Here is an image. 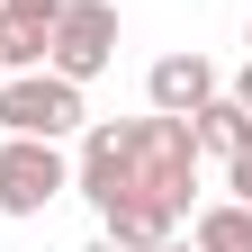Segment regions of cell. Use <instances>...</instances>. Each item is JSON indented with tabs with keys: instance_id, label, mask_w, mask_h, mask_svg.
<instances>
[{
	"instance_id": "obj_8",
	"label": "cell",
	"mask_w": 252,
	"mask_h": 252,
	"mask_svg": "<svg viewBox=\"0 0 252 252\" xmlns=\"http://www.w3.org/2000/svg\"><path fill=\"white\" fill-rule=\"evenodd\" d=\"M189 243H198V252H252V207L243 198L198 207V216H189Z\"/></svg>"
},
{
	"instance_id": "obj_13",
	"label": "cell",
	"mask_w": 252,
	"mask_h": 252,
	"mask_svg": "<svg viewBox=\"0 0 252 252\" xmlns=\"http://www.w3.org/2000/svg\"><path fill=\"white\" fill-rule=\"evenodd\" d=\"M153 252H198V243H180V234H171V243H153Z\"/></svg>"
},
{
	"instance_id": "obj_1",
	"label": "cell",
	"mask_w": 252,
	"mask_h": 252,
	"mask_svg": "<svg viewBox=\"0 0 252 252\" xmlns=\"http://www.w3.org/2000/svg\"><path fill=\"white\" fill-rule=\"evenodd\" d=\"M189 180H198V135H189V117H162V108L153 117H117V198L108 207L189 216Z\"/></svg>"
},
{
	"instance_id": "obj_15",
	"label": "cell",
	"mask_w": 252,
	"mask_h": 252,
	"mask_svg": "<svg viewBox=\"0 0 252 252\" xmlns=\"http://www.w3.org/2000/svg\"><path fill=\"white\" fill-rule=\"evenodd\" d=\"M0 72H9V45H0Z\"/></svg>"
},
{
	"instance_id": "obj_11",
	"label": "cell",
	"mask_w": 252,
	"mask_h": 252,
	"mask_svg": "<svg viewBox=\"0 0 252 252\" xmlns=\"http://www.w3.org/2000/svg\"><path fill=\"white\" fill-rule=\"evenodd\" d=\"M234 99H243V108H252V63H243V72H234Z\"/></svg>"
},
{
	"instance_id": "obj_9",
	"label": "cell",
	"mask_w": 252,
	"mask_h": 252,
	"mask_svg": "<svg viewBox=\"0 0 252 252\" xmlns=\"http://www.w3.org/2000/svg\"><path fill=\"white\" fill-rule=\"evenodd\" d=\"M99 225H108L126 252H153V243H171V234H180V216H162V207H108Z\"/></svg>"
},
{
	"instance_id": "obj_3",
	"label": "cell",
	"mask_w": 252,
	"mask_h": 252,
	"mask_svg": "<svg viewBox=\"0 0 252 252\" xmlns=\"http://www.w3.org/2000/svg\"><path fill=\"white\" fill-rule=\"evenodd\" d=\"M72 189V153L45 135H0V216H45Z\"/></svg>"
},
{
	"instance_id": "obj_14",
	"label": "cell",
	"mask_w": 252,
	"mask_h": 252,
	"mask_svg": "<svg viewBox=\"0 0 252 252\" xmlns=\"http://www.w3.org/2000/svg\"><path fill=\"white\" fill-rule=\"evenodd\" d=\"M243 63H252V27H243Z\"/></svg>"
},
{
	"instance_id": "obj_5",
	"label": "cell",
	"mask_w": 252,
	"mask_h": 252,
	"mask_svg": "<svg viewBox=\"0 0 252 252\" xmlns=\"http://www.w3.org/2000/svg\"><path fill=\"white\" fill-rule=\"evenodd\" d=\"M216 90H225V81H216V63H207L198 45H180V54H162V63L144 72V108H162V117H189L198 99H216Z\"/></svg>"
},
{
	"instance_id": "obj_10",
	"label": "cell",
	"mask_w": 252,
	"mask_h": 252,
	"mask_svg": "<svg viewBox=\"0 0 252 252\" xmlns=\"http://www.w3.org/2000/svg\"><path fill=\"white\" fill-rule=\"evenodd\" d=\"M225 189H234V198L252 207V144H243V153H234V162H225Z\"/></svg>"
},
{
	"instance_id": "obj_2",
	"label": "cell",
	"mask_w": 252,
	"mask_h": 252,
	"mask_svg": "<svg viewBox=\"0 0 252 252\" xmlns=\"http://www.w3.org/2000/svg\"><path fill=\"white\" fill-rule=\"evenodd\" d=\"M90 126V108H81V81H63V72H0V135H45V144H63V135H81Z\"/></svg>"
},
{
	"instance_id": "obj_6",
	"label": "cell",
	"mask_w": 252,
	"mask_h": 252,
	"mask_svg": "<svg viewBox=\"0 0 252 252\" xmlns=\"http://www.w3.org/2000/svg\"><path fill=\"white\" fill-rule=\"evenodd\" d=\"M54 18H63V0H0V45H9V72H36V63H45Z\"/></svg>"
},
{
	"instance_id": "obj_7",
	"label": "cell",
	"mask_w": 252,
	"mask_h": 252,
	"mask_svg": "<svg viewBox=\"0 0 252 252\" xmlns=\"http://www.w3.org/2000/svg\"><path fill=\"white\" fill-rule=\"evenodd\" d=\"M189 135H198V153L234 162V153L252 144V108L234 99V90H216V99H198V108H189Z\"/></svg>"
},
{
	"instance_id": "obj_4",
	"label": "cell",
	"mask_w": 252,
	"mask_h": 252,
	"mask_svg": "<svg viewBox=\"0 0 252 252\" xmlns=\"http://www.w3.org/2000/svg\"><path fill=\"white\" fill-rule=\"evenodd\" d=\"M117 63V9L108 0H63V18H54V45H45V72H63V81H99Z\"/></svg>"
},
{
	"instance_id": "obj_12",
	"label": "cell",
	"mask_w": 252,
	"mask_h": 252,
	"mask_svg": "<svg viewBox=\"0 0 252 252\" xmlns=\"http://www.w3.org/2000/svg\"><path fill=\"white\" fill-rule=\"evenodd\" d=\"M81 252H126V243H117V234H99V243H81Z\"/></svg>"
}]
</instances>
